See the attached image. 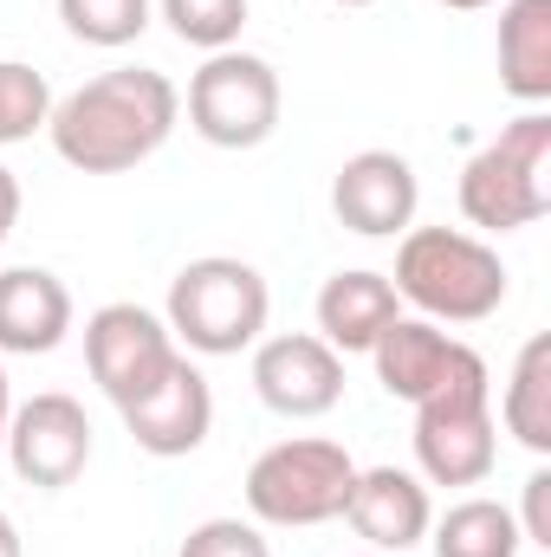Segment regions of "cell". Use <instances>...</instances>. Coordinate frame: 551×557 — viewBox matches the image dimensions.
I'll list each match as a JSON object with an SVG mask.
<instances>
[{"label": "cell", "instance_id": "obj_1", "mask_svg": "<svg viewBox=\"0 0 551 557\" xmlns=\"http://www.w3.org/2000/svg\"><path fill=\"white\" fill-rule=\"evenodd\" d=\"M182 124V91L149 65H111L52 104L46 137L78 175H124L149 162Z\"/></svg>", "mask_w": 551, "mask_h": 557}, {"label": "cell", "instance_id": "obj_2", "mask_svg": "<svg viewBox=\"0 0 551 557\" xmlns=\"http://www.w3.org/2000/svg\"><path fill=\"white\" fill-rule=\"evenodd\" d=\"M396 298H409L428 324H487L506 305V267L480 234L409 227L396 247Z\"/></svg>", "mask_w": 551, "mask_h": 557}, {"label": "cell", "instance_id": "obj_3", "mask_svg": "<svg viewBox=\"0 0 551 557\" xmlns=\"http://www.w3.org/2000/svg\"><path fill=\"white\" fill-rule=\"evenodd\" d=\"M267 318H273V292L267 273L234 260V253H208V260H188L182 273L169 278V337L188 344L195 357H241L267 337Z\"/></svg>", "mask_w": 551, "mask_h": 557}, {"label": "cell", "instance_id": "obj_4", "mask_svg": "<svg viewBox=\"0 0 551 557\" xmlns=\"http://www.w3.org/2000/svg\"><path fill=\"white\" fill-rule=\"evenodd\" d=\"M461 214L487 234H519L551 214V117L526 111L461 169Z\"/></svg>", "mask_w": 551, "mask_h": 557}, {"label": "cell", "instance_id": "obj_5", "mask_svg": "<svg viewBox=\"0 0 551 557\" xmlns=\"http://www.w3.org/2000/svg\"><path fill=\"white\" fill-rule=\"evenodd\" d=\"M351 480H357V460L338 441H318V434L273 441L247 467V512L254 525H279V532L325 525V519H344Z\"/></svg>", "mask_w": 551, "mask_h": 557}, {"label": "cell", "instance_id": "obj_6", "mask_svg": "<svg viewBox=\"0 0 551 557\" xmlns=\"http://www.w3.org/2000/svg\"><path fill=\"white\" fill-rule=\"evenodd\" d=\"M279 111H285V91H279V72L260 52H208L201 72L188 78V131L215 149H260L279 131Z\"/></svg>", "mask_w": 551, "mask_h": 557}, {"label": "cell", "instance_id": "obj_7", "mask_svg": "<svg viewBox=\"0 0 551 557\" xmlns=\"http://www.w3.org/2000/svg\"><path fill=\"white\" fill-rule=\"evenodd\" d=\"M500 460L493 383H461L415 409V467L428 486H480Z\"/></svg>", "mask_w": 551, "mask_h": 557}, {"label": "cell", "instance_id": "obj_8", "mask_svg": "<svg viewBox=\"0 0 551 557\" xmlns=\"http://www.w3.org/2000/svg\"><path fill=\"white\" fill-rule=\"evenodd\" d=\"M175 357H182V350H175L169 324H162L156 311L131 305V298L98 305V311L85 318V363H91V383H98L118 409H131L137 396H149V389L169 376Z\"/></svg>", "mask_w": 551, "mask_h": 557}, {"label": "cell", "instance_id": "obj_9", "mask_svg": "<svg viewBox=\"0 0 551 557\" xmlns=\"http://www.w3.org/2000/svg\"><path fill=\"white\" fill-rule=\"evenodd\" d=\"M370 363H377V383H383L396 403H409V409H421L428 396L461 389V383H487V357H480L474 344L448 337V331L428 324V318H396V324L370 344Z\"/></svg>", "mask_w": 551, "mask_h": 557}, {"label": "cell", "instance_id": "obj_10", "mask_svg": "<svg viewBox=\"0 0 551 557\" xmlns=\"http://www.w3.org/2000/svg\"><path fill=\"white\" fill-rule=\"evenodd\" d=\"M13 473L39 493H65L85 467H91V421L85 409L65 396V389H46L33 403H20L13 421H7V447Z\"/></svg>", "mask_w": 551, "mask_h": 557}, {"label": "cell", "instance_id": "obj_11", "mask_svg": "<svg viewBox=\"0 0 551 557\" xmlns=\"http://www.w3.org/2000/svg\"><path fill=\"white\" fill-rule=\"evenodd\" d=\"M254 396L285 421H318L344 403V357L318 331H285L254 344Z\"/></svg>", "mask_w": 551, "mask_h": 557}, {"label": "cell", "instance_id": "obj_12", "mask_svg": "<svg viewBox=\"0 0 551 557\" xmlns=\"http://www.w3.org/2000/svg\"><path fill=\"white\" fill-rule=\"evenodd\" d=\"M415 201H421V182H415V162L396 149H357L338 182H331V214L364 234V240H396L415 227Z\"/></svg>", "mask_w": 551, "mask_h": 557}, {"label": "cell", "instance_id": "obj_13", "mask_svg": "<svg viewBox=\"0 0 551 557\" xmlns=\"http://www.w3.org/2000/svg\"><path fill=\"white\" fill-rule=\"evenodd\" d=\"M118 416H124V428H131V441H137L143 454L182 460V454H195L215 434V389H208V376L188 357H175L169 376L149 396H137L131 409H118Z\"/></svg>", "mask_w": 551, "mask_h": 557}, {"label": "cell", "instance_id": "obj_14", "mask_svg": "<svg viewBox=\"0 0 551 557\" xmlns=\"http://www.w3.org/2000/svg\"><path fill=\"white\" fill-rule=\"evenodd\" d=\"M344 519L351 532L383 557H403L428 539L434 525V506H428V480L403 473V467H357L351 480V499H344Z\"/></svg>", "mask_w": 551, "mask_h": 557}, {"label": "cell", "instance_id": "obj_15", "mask_svg": "<svg viewBox=\"0 0 551 557\" xmlns=\"http://www.w3.org/2000/svg\"><path fill=\"white\" fill-rule=\"evenodd\" d=\"M72 331V292L46 267L0 273V357H46Z\"/></svg>", "mask_w": 551, "mask_h": 557}, {"label": "cell", "instance_id": "obj_16", "mask_svg": "<svg viewBox=\"0 0 551 557\" xmlns=\"http://www.w3.org/2000/svg\"><path fill=\"white\" fill-rule=\"evenodd\" d=\"M396 318H403V298H396L390 273L351 267V273H331L325 292H318V337H325L338 357H351V350L370 357V344H377Z\"/></svg>", "mask_w": 551, "mask_h": 557}, {"label": "cell", "instance_id": "obj_17", "mask_svg": "<svg viewBox=\"0 0 551 557\" xmlns=\"http://www.w3.org/2000/svg\"><path fill=\"white\" fill-rule=\"evenodd\" d=\"M500 91L539 111L551 98V0L500 7Z\"/></svg>", "mask_w": 551, "mask_h": 557}, {"label": "cell", "instance_id": "obj_18", "mask_svg": "<svg viewBox=\"0 0 551 557\" xmlns=\"http://www.w3.org/2000/svg\"><path fill=\"white\" fill-rule=\"evenodd\" d=\"M500 421L519 447L551 454V337H526L513 376H506V396H500Z\"/></svg>", "mask_w": 551, "mask_h": 557}, {"label": "cell", "instance_id": "obj_19", "mask_svg": "<svg viewBox=\"0 0 551 557\" xmlns=\"http://www.w3.org/2000/svg\"><path fill=\"white\" fill-rule=\"evenodd\" d=\"M434 557H519V519L500 499H461L428 525Z\"/></svg>", "mask_w": 551, "mask_h": 557}, {"label": "cell", "instance_id": "obj_20", "mask_svg": "<svg viewBox=\"0 0 551 557\" xmlns=\"http://www.w3.org/2000/svg\"><path fill=\"white\" fill-rule=\"evenodd\" d=\"M59 20L72 39L118 52V46H137L149 33V0H59Z\"/></svg>", "mask_w": 551, "mask_h": 557}, {"label": "cell", "instance_id": "obj_21", "mask_svg": "<svg viewBox=\"0 0 551 557\" xmlns=\"http://www.w3.org/2000/svg\"><path fill=\"white\" fill-rule=\"evenodd\" d=\"M169 33L195 52H228L241 46V26H247V0H156Z\"/></svg>", "mask_w": 551, "mask_h": 557}, {"label": "cell", "instance_id": "obj_22", "mask_svg": "<svg viewBox=\"0 0 551 557\" xmlns=\"http://www.w3.org/2000/svg\"><path fill=\"white\" fill-rule=\"evenodd\" d=\"M52 117V85L20 65V59H0V143H26L33 131H46Z\"/></svg>", "mask_w": 551, "mask_h": 557}, {"label": "cell", "instance_id": "obj_23", "mask_svg": "<svg viewBox=\"0 0 551 557\" xmlns=\"http://www.w3.org/2000/svg\"><path fill=\"white\" fill-rule=\"evenodd\" d=\"M175 557H273V545L254 519H201Z\"/></svg>", "mask_w": 551, "mask_h": 557}, {"label": "cell", "instance_id": "obj_24", "mask_svg": "<svg viewBox=\"0 0 551 557\" xmlns=\"http://www.w3.org/2000/svg\"><path fill=\"white\" fill-rule=\"evenodd\" d=\"M513 519H519V539H526V545H546L551 552V467H539V473L526 480V506H519Z\"/></svg>", "mask_w": 551, "mask_h": 557}, {"label": "cell", "instance_id": "obj_25", "mask_svg": "<svg viewBox=\"0 0 551 557\" xmlns=\"http://www.w3.org/2000/svg\"><path fill=\"white\" fill-rule=\"evenodd\" d=\"M13 221H20V175H13V169L0 162V247H7Z\"/></svg>", "mask_w": 551, "mask_h": 557}, {"label": "cell", "instance_id": "obj_26", "mask_svg": "<svg viewBox=\"0 0 551 557\" xmlns=\"http://www.w3.org/2000/svg\"><path fill=\"white\" fill-rule=\"evenodd\" d=\"M0 557H26V545H20V525L0 512Z\"/></svg>", "mask_w": 551, "mask_h": 557}, {"label": "cell", "instance_id": "obj_27", "mask_svg": "<svg viewBox=\"0 0 551 557\" xmlns=\"http://www.w3.org/2000/svg\"><path fill=\"white\" fill-rule=\"evenodd\" d=\"M7 421H13V389H7V363H0V447H7Z\"/></svg>", "mask_w": 551, "mask_h": 557}, {"label": "cell", "instance_id": "obj_28", "mask_svg": "<svg viewBox=\"0 0 551 557\" xmlns=\"http://www.w3.org/2000/svg\"><path fill=\"white\" fill-rule=\"evenodd\" d=\"M441 7H454V13H480V7H493V0H441Z\"/></svg>", "mask_w": 551, "mask_h": 557}, {"label": "cell", "instance_id": "obj_29", "mask_svg": "<svg viewBox=\"0 0 551 557\" xmlns=\"http://www.w3.org/2000/svg\"><path fill=\"white\" fill-rule=\"evenodd\" d=\"M338 7H377V0H338Z\"/></svg>", "mask_w": 551, "mask_h": 557}, {"label": "cell", "instance_id": "obj_30", "mask_svg": "<svg viewBox=\"0 0 551 557\" xmlns=\"http://www.w3.org/2000/svg\"><path fill=\"white\" fill-rule=\"evenodd\" d=\"M357 557H383V552H357Z\"/></svg>", "mask_w": 551, "mask_h": 557}]
</instances>
